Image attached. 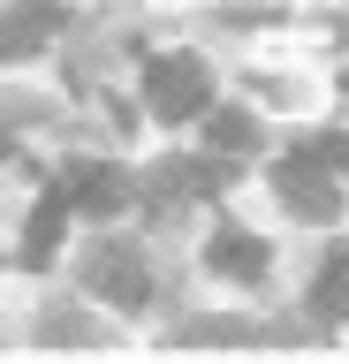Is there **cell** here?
<instances>
[{
    "instance_id": "cell-4",
    "label": "cell",
    "mask_w": 349,
    "mask_h": 364,
    "mask_svg": "<svg viewBox=\"0 0 349 364\" xmlns=\"http://www.w3.org/2000/svg\"><path fill=\"white\" fill-rule=\"evenodd\" d=\"M84 281H92L107 304H122V311H137L144 296H152V281H144V258H137V250H99L92 266H84Z\"/></svg>"
},
{
    "instance_id": "cell-3",
    "label": "cell",
    "mask_w": 349,
    "mask_h": 364,
    "mask_svg": "<svg viewBox=\"0 0 349 364\" xmlns=\"http://www.w3.org/2000/svg\"><path fill=\"white\" fill-rule=\"evenodd\" d=\"M53 31H61V0H16V8H0V61L38 53Z\"/></svg>"
},
{
    "instance_id": "cell-7",
    "label": "cell",
    "mask_w": 349,
    "mask_h": 364,
    "mask_svg": "<svg viewBox=\"0 0 349 364\" xmlns=\"http://www.w3.org/2000/svg\"><path fill=\"white\" fill-rule=\"evenodd\" d=\"M61 220H69V190H46V198L31 205V220H23V258H31V266H46V258H53Z\"/></svg>"
},
{
    "instance_id": "cell-1",
    "label": "cell",
    "mask_w": 349,
    "mask_h": 364,
    "mask_svg": "<svg viewBox=\"0 0 349 364\" xmlns=\"http://www.w3.org/2000/svg\"><path fill=\"white\" fill-rule=\"evenodd\" d=\"M144 107L160 114V122H190V114L213 107V68L198 53H160V61L144 68Z\"/></svg>"
},
{
    "instance_id": "cell-6",
    "label": "cell",
    "mask_w": 349,
    "mask_h": 364,
    "mask_svg": "<svg viewBox=\"0 0 349 364\" xmlns=\"http://www.w3.org/2000/svg\"><path fill=\"white\" fill-rule=\"evenodd\" d=\"M69 205L76 213H122V205H129V175L84 159V167H69Z\"/></svg>"
},
{
    "instance_id": "cell-5",
    "label": "cell",
    "mask_w": 349,
    "mask_h": 364,
    "mask_svg": "<svg viewBox=\"0 0 349 364\" xmlns=\"http://www.w3.org/2000/svg\"><path fill=\"white\" fill-rule=\"evenodd\" d=\"M205 266L228 273V281H266V266H274V258H266V243H258L251 228H220V235L205 243Z\"/></svg>"
},
{
    "instance_id": "cell-2",
    "label": "cell",
    "mask_w": 349,
    "mask_h": 364,
    "mask_svg": "<svg viewBox=\"0 0 349 364\" xmlns=\"http://www.w3.org/2000/svg\"><path fill=\"white\" fill-rule=\"evenodd\" d=\"M274 190H281V205L296 213V220H342V182H334V159H319V152H304V159H281L274 167Z\"/></svg>"
},
{
    "instance_id": "cell-9",
    "label": "cell",
    "mask_w": 349,
    "mask_h": 364,
    "mask_svg": "<svg viewBox=\"0 0 349 364\" xmlns=\"http://www.w3.org/2000/svg\"><path fill=\"white\" fill-rule=\"evenodd\" d=\"M311 304H319L326 318H342V311H349V250H342V258H334V266L319 273V289H311Z\"/></svg>"
},
{
    "instance_id": "cell-8",
    "label": "cell",
    "mask_w": 349,
    "mask_h": 364,
    "mask_svg": "<svg viewBox=\"0 0 349 364\" xmlns=\"http://www.w3.org/2000/svg\"><path fill=\"white\" fill-rule=\"evenodd\" d=\"M213 122H205V136L220 144V152H258V122L243 107H205Z\"/></svg>"
}]
</instances>
